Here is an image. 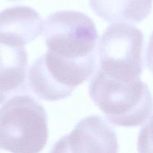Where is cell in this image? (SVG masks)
Here are the masks:
<instances>
[{
  "label": "cell",
  "mask_w": 153,
  "mask_h": 153,
  "mask_svg": "<svg viewBox=\"0 0 153 153\" xmlns=\"http://www.w3.org/2000/svg\"><path fill=\"white\" fill-rule=\"evenodd\" d=\"M92 101L113 125L138 126L151 117L152 96L140 77L122 81L108 76L99 69L89 87Z\"/></svg>",
  "instance_id": "obj_1"
},
{
  "label": "cell",
  "mask_w": 153,
  "mask_h": 153,
  "mask_svg": "<svg viewBox=\"0 0 153 153\" xmlns=\"http://www.w3.org/2000/svg\"><path fill=\"white\" fill-rule=\"evenodd\" d=\"M48 117L38 101L25 94L0 105V149L13 153H37L47 143Z\"/></svg>",
  "instance_id": "obj_2"
},
{
  "label": "cell",
  "mask_w": 153,
  "mask_h": 153,
  "mask_svg": "<svg viewBox=\"0 0 153 153\" xmlns=\"http://www.w3.org/2000/svg\"><path fill=\"white\" fill-rule=\"evenodd\" d=\"M144 36L134 25L114 22L100 37L97 47L100 70L122 81H131L143 73Z\"/></svg>",
  "instance_id": "obj_3"
},
{
  "label": "cell",
  "mask_w": 153,
  "mask_h": 153,
  "mask_svg": "<svg viewBox=\"0 0 153 153\" xmlns=\"http://www.w3.org/2000/svg\"><path fill=\"white\" fill-rule=\"evenodd\" d=\"M96 61L97 57L80 61L66 59L47 51L30 67L28 84L41 100H64L94 73Z\"/></svg>",
  "instance_id": "obj_4"
},
{
  "label": "cell",
  "mask_w": 153,
  "mask_h": 153,
  "mask_svg": "<svg viewBox=\"0 0 153 153\" xmlns=\"http://www.w3.org/2000/svg\"><path fill=\"white\" fill-rule=\"evenodd\" d=\"M48 51L61 58L74 61L97 57L98 32L88 15L76 10L52 13L43 23Z\"/></svg>",
  "instance_id": "obj_5"
},
{
  "label": "cell",
  "mask_w": 153,
  "mask_h": 153,
  "mask_svg": "<svg viewBox=\"0 0 153 153\" xmlns=\"http://www.w3.org/2000/svg\"><path fill=\"white\" fill-rule=\"evenodd\" d=\"M118 143L114 130L98 115L79 121L69 134L54 145L52 152H117Z\"/></svg>",
  "instance_id": "obj_6"
},
{
  "label": "cell",
  "mask_w": 153,
  "mask_h": 153,
  "mask_svg": "<svg viewBox=\"0 0 153 153\" xmlns=\"http://www.w3.org/2000/svg\"><path fill=\"white\" fill-rule=\"evenodd\" d=\"M43 21L34 9L14 6L0 12V43L23 46L43 31Z\"/></svg>",
  "instance_id": "obj_7"
},
{
  "label": "cell",
  "mask_w": 153,
  "mask_h": 153,
  "mask_svg": "<svg viewBox=\"0 0 153 153\" xmlns=\"http://www.w3.org/2000/svg\"><path fill=\"white\" fill-rule=\"evenodd\" d=\"M26 50L0 43V105L9 97L27 94Z\"/></svg>",
  "instance_id": "obj_8"
},
{
  "label": "cell",
  "mask_w": 153,
  "mask_h": 153,
  "mask_svg": "<svg viewBox=\"0 0 153 153\" xmlns=\"http://www.w3.org/2000/svg\"><path fill=\"white\" fill-rule=\"evenodd\" d=\"M89 3L106 22L139 23L150 13L152 0H89Z\"/></svg>",
  "instance_id": "obj_9"
},
{
  "label": "cell",
  "mask_w": 153,
  "mask_h": 153,
  "mask_svg": "<svg viewBox=\"0 0 153 153\" xmlns=\"http://www.w3.org/2000/svg\"><path fill=\"white\" fill-rule=\"evenodd\" d=\"M10 1H13V0H10Z\"/></svg>",
  "instance_id": "obj_10"
}]
</instances>
